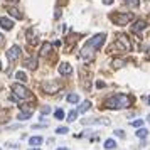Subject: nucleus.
<instances>
[{
	"label": "nucleus",
	"mask_w": 150,
	"mask_h": 150,
	"mask_svg": "<svg viewBox=\"0 0 150 150\" xmlns=\"http://www.w3.org/2000/svg\"><path fill=\"white\" fill-rule=\"evenodd\" d=\"M105 39H106V34H96L95 37H91L89 41H86L84 47L79 52V59L81 61H91L95 57V54L100 51V47L105 44Z\"/></svg>",
	"instance_id": "obj_1"
},
{
	"label": "nucleus",
	"mask_w": 150,
	"mask_h": 150,
	"mask_svg": "<svg viewBox=\"0 0 150 150\" xmlns=\"http://www.w3.org/2000/svg\"><path fill=\"white\" fill-rule=\"evenodd\" d=\"M132 105V100H130L127 95H115L108 98L105 101V108H110V110H123V108H128Z\"/></svg>",
	"instance_id": "obj_2"
},
{
	"label": "nucleus",
	"mask_w": 150,
	"mask_h": 150,
	"mask_svg": "<svg viewBox=\"0 0 150 150\" xmlns=\"http://www.w3.org/2000/svg\"><path fill=\"white\" fill-rule=\"evenodd\" d=\"M12 91H14V95H12V98H10V100H14V101H19V100H29V98H32L30 91H29L25 86L19 84V83L12 84Z\"/></svg>",
	"instance_id": "obj_3"
},
{
	"label": "nucleus",
	"mask_w": 150,
	"mask_h": 150,
	"mask_svg": "<svg viewBox=\"0 0 150 150\" xmlns=\"http://www.w3.org/2000/svg\"><path fill=\"white\" fill-rule=\"evenodd\" d=\"M122 51V52H128L130 49H132V44H130L128 37L125 34H118V39H116V42L110 47V51Z\"/></svg>",
	"instance_id": "obj_4"
},
{
	"label": "nucleus",
	"mask_w": 150,
	"mask_h": 150,
	"mask_svg": "<svg viewBox=\"0 0 150 150\" xmlns=\"http://www.w3.org/2000/svg\"><path fill=\"white\" fill-rule=\"evenodd\" d=\"M111 21H113V24H116V25H127L132 19H133V14L132 12H122V14H113L111 17H110Z\"/></svg>",
	"instance_id": "obj_5"
},
{
	"label": "nucleus",
	"mask_w": 150,
	"mask_h": 150,
	"mask_svg": "<svg viewBox=\"0 0 150 150\" xmlns=\"http://www.w3.org/2000/svg\"><path fill=\"white\" fill-rule=\"evenodd\" d=\"M19 56H21V47H19V46H12V47L7 51V57H8V61L10 62L17 61Z\"/></svg>",
	"instance_id": "obj_6"
},
{
	"label": "nucleus",
	"mask_w": 150,
	"mask_h": 150,
	"mask_svg": "<svg viewBox=\"0 0 150 150\" xmlns=\"http://www.w3.org/2000/svg\"><path fill=\"white\" fill-rule=\"evenodd\" d=\"M44 91L49 93V95H52V93H57V89H59V83L57 81H49V83H44Z\"/></svg>",
	"instance_id": "obj_7"
},
{
	"label": "nucleus",
	"mask_w": 150,
	"mask_h": 150,
	"mask_svg": "<svg viewBox=\"0 0 150 150\" xmlns=\"http://www.w3.org/2000/svg\"><path fill=\"white\" fill-rule=\"evenodd\" d=\"M83 125H105V127H108L110 125V120L108 118H101V120H96V118H91V120H83Z\"/></svg>",
	"instance_id": "obj_8"
},
{
	"label": "nucleus",
	"mask_w": 150,
	"mask_h": 150,
	"mask_svg": "<svg viewBox=\"0 0 150 150\" xmlns=\"http://www.w3.org/2000/svg\"><path fill=\"white\" fill-rule=\"evenodd\" d=\"M71 73H73V66H71V64H68V62H61V64H59V74L68 76V74H71Z\"/></svg>",
	"instance_id": "obj_9"
},
{
	"label": "nucleus",
	"mask_w": 150,
	"mask_h": 150,
	"mask_svg": "<svg viewBox=\"0 0 150 150\" xmlns=\"http://www.w3.org/2000/svg\"><path fill=\"white\" fill-rule=\"evenodd\" d=\"M0 27L5 29V30H12V27H14V22L10 21L8 17H0Z\"/></svg>",
	"instance_id": "obj_10"
},
{
	"label": "nucleus",
	"mask_w": 150,
	"mask_h": 150,
	"mask_svg": "<svg viewBox=\"0 0 150 150\" xmlns=\"http://www.w3.org/2000/svg\"><path fill=\"white\" fill-rule=\"evenodd\" d=\"M145 27H147V22H145V21H137L135 25H132V30H133L135 34H140Z\"/></svg>",
	"instance_id": "obj_11"
},
{
	"label": "nucleus",
	"mask_w": 150,
	"mask_h": 150,
	"mask_svg": "<svg viewBox=\"0 0 150 150\" xmlns=\"http://www.w3.org/2000/svg\"><path fill=\"white\" fill-rule=\"evenodd\" d=\"M24 66L27 69H35L37 68V57H29V59H25L24 61Z\"/></svg>",
	"instance_id": "obj_12"
},
{
	"label": "nucleus",
	"mask_w": 150,
	"mask_h": 150,
	"mask_svg": "<svg viewBox=\"0 0 150 150\" xmlns=\"http://www.w3.org/2000/svg\"><path fill=\"white\" fill-rule=\"evenodd\" d=\"M91 108V101H88V100H84V101L79 105V108H78V113H86L88 110Z\"/></svg>",
	"instance_id": "obj_13"
},
{
	"label": "nucleus",
	"mask_w": 150,
	"mask_h": 150,
	"mask_svg": "<svg viewBox=\"0 0 150 150\" xmlns=\"http://www.w3.org/2000/svg\"><path fill=\"white\" fill-rule=\"evenodd\" d=\"M51 52H52V44L46 42V44L42 46V49H41V56H44V57H46V56L51 54Z\"/></svg>",
	"instance_id": "obj_14"
},
{
	"label": "nucleus",
	"mask_w": 150,
	"mask_h": 150,
	"mask_svg": "<svg viewBox=\"0 0 150 150\" xmlns=\"http://www.w3.org/2000/svg\"><path fill=\"white\" fill-rule=\"evenodd\" d=\"M7 12H8L10 15H12V17H15V19H19V21H21L22 17H24V15H22L21 12L17 10V8H14V7H7Z\"/></svg>",
	"instance_id": "obj_15"
},
{
	"label": "nucleus",
	"mask_w": 150,
	"mask_h": 150,
	"mask_svg": "<svg viewBox=\"0 0 150 150\" xmlns=\"http://www.w3.org/2000/svg\"><path fill=\"white\" fill-rule=\"evenodd\" d=\"M42 142H44L42 137H30V138H29V143H30L32 147H37V145H41Z\"/></svg>",
	"instance_id": "obj_16"
},
{
	"label": "nucleus",
	"mask_w": 150,
	"mask_h": 150,
	"mask_svg": "<svg viewBox=\"0 0 150 150\" xmlns=\"http://www.w3.org/2000/svg\"><path fill=\"white\" fill-rule=\"evenodd\" d=\"M115 147H116V142L113 140V138H108V140L105 142V149L106 150H113Z\"/></svg>",
	"instance_id": "obj_17"
},
{
	"label": "nucleus",
	"mask_w": 150,
	"mask_h": 150,
	"mask_svg": "<svg viewBox=\"0 0 150 150\" xmlns=\"http://www.w3.org/2000/svg\"><path fill=\"white\" fill-rule=\"evenodd\" d=\"M125 64H127L125 59H113V61H111V66H113V68H123Z\"/></svg>",
	"instance_id": "obj_18"
},
{
	"label": "nucleus",
	"mask_w": 150,
	"mask_h": 150,
	"mask_svg": "<svg viewBox=\"0 0 150 150\" xmlns=\"http://www.w3.org/2000/svg\"><path fill=\"white\" fill-rule=\"evenodd\" d=\"M15 79H19L21 83H25L27 81V76H25V73H22V71H17L15 73Z\"/></svg>",
	"instance_id": "obj_19"
},
{
	"label": "nucleus",
	"mask_w": 150,
	"mask_h": 150,
	"mask_svg": "<svg viewBox=\"0 0 150 150\" xmlns=\"http://www.w3.org/2000/svg\"><path fill=\"white\" fill-rule=\"evenodd\" d=\"M56 133L57 135H66V133H69V128L68 127H57L56 128Z\"/></svg>",
	"instance_id": "obj_20"
},
{
	"label": "nucleus",
	"mask_w": 150,
	"mask_h": 150,
	"mask_svg": "<svg viewBox=\"0 0 150 150\" xmlns=\"http://www.w3.org/2000/svg\"><path fill=\"white\" fill-rule=\"evenodd\" d=\"M147 135H149V130H147V128H142V127H140V130L137 132V137H138V138H145Z\"/></svg>",
	"instance_id": "obj_21"
},
{
	"label": "nucleus",
	"mask_w": 150,
	"mask_h": 150,
	"mask_svg": "<svg viewBox=\"0 0 150 150\" xmlns=\"http://www.w3.org/2000/svg\"><path fill=\"white\" fill-rule=\"evenodd\" d=\"M66 100H68L69 103H78V101H79V96H78V95H73V93H71V95L66 96Z\"/></svg>",
	"instance_id": "obj_22"
},
{
	"label": "nucleus",
	"mask_w": 150,
	"mask_h": 150,
	"mask_svg": "<svg viewBox=\"0 0 150 150\" xmlns=\"http://www.w3.org/2000/svg\"><path fill=\"white\" fill-rule=\"evenodd\" d=\"M30 116H32V111H22V113H19V120H27Z\"/></svg>",
	"instance_id": "obj_23"
},
{
	"label": "nucleus",
	"mask_w": 150,
	"mask_h": 150,
	"mask_svg": "<svg viewBox=\"0 0 150 150\" xmlns=\"http://www.w3.org/2000/svg\"><path fill=\"white\" fill-rule=\"evenodd\" d=\"M54 116H56V120H62V118H64V111H62L61 108L56 110V111H54Z\"/></svg>",
	"instance_id": "obj_24"
},
{
	"label": "nucleus",
	"mask_w": 150,
	"mask_h": 150,
	"mask_svg": "<svg viewBox=\"0 0 150 150\" xmlns=\"http://www.w3.org/2000/svg\"><path fill=\"white\" fill-rule=\"evenodd\" d=\"M76 116H78V111H71V113L68 115V122H69V123H73V122L76 120Z\"/></svg>",
	"instance_id": "obj_25"
},
{
	"label": "nucleus",
	"mask_w": 150,
	"mask_h": 150,
	"mask_svg": "<svg viewBox=\"0 0 150 150\" xmlns=\"http://www.w3.org/2000/svg\"><path fill=\"white\" fill-rule=\"evenodd\" d=\"M128 5H132V7H138L140 5V0H125Z\"/></svg>",
	"instance_id": "obj_26"
},
{
	"label": "nucleus",
	"mask_w": 150,
	"mask_h": 150,
	"mask_svg": "<svg viewBox=\"0 0 150 150\" xmlns=\"http://www.w3.org/2000/svg\"><path fill=\"white\" fill-rule=\"evenodd\" d=\"M42 115H47V113H51V111H52V110H51V106H47V105H46V106H42Z\"/></svg>",
	"instance_id": "obj_27"
},
{
	"label": "nucleus",
	"mask_w": 150,
	"mask_h": 150,
	"mask_svg": "<svg viewBox=\"0 0 150 150\" xmlns=\"http://www.w3.org/2000/svg\"><path fill=\"white\" fill-rule=\"evenodd\" d=\"M113 133H115V135L118 137V138H123V137H125V132H123V130H115Z\"/></svg>",
	"instance_id": "obj_28"
},
{
	"label": "nucleus",
	"mask_w": 150,
	"mask_h": 150,
	"mask_svg": "<svg viewBox=\"0 0 150 150\" xmlns=\"http://www.w3.org/2000/svg\"><path fill=\"white\" fill-rule=\"evenodd\" d=\"M143 125V120H135V122H132V127H142Z\"/></svg>",
	"instance_id": "obj_29"
},
{
	"label": "nucleus",
	"mask_w": 150,
	"mask_h": 150,
	"mask_svg": "<svg viewBox=\"0 0 150 150\" xmlns=\"http://www.w3.org/2000/svg\"><path fill=\"white\" fill-rule=\"evenodd\" d=\"M103 4H105V5H111V4H113V0H103Z\"/></svg>",
	"instance_id": "obj_30"
},
{
	"label": "nucleus",
	"mask_w": 150,
	"mask_h": 150,
	"mask_svg": "<svg viewBox=\"0 0 150 150\" xmlns=\"http://www.w3.org/2000/svg\"><path fill=\"white\" fill-rule=\"evenodd\" d=\"M4 42H5V39H4V35L0 34V47H2V46H4Z\"/></svg>",
	"instance_id": "obj_31"
},
{
	"label": "nucleus",
	"mask_w": 150,
	"mask_h": 150,
	"mask_svg": "<svg viewBox=\"0 0 150 150\" xmlns=\"http://www.w3.org/2000/svg\"><path fill=\"white\" fill-rule=\"evenodd\" d=\"M96 86H98V88H103V86H105V83H101V81H96Z\"/></svg>",
	"instance_id": "obj_32"
},
{
	"label": "nucleus",
	"mask_w": 150,
	"mask_h": 150,
	"mask_svg": "<svg viewBox=\"0 0 150 150\" xmlns=\"http://www.w3.org/2000/svg\"><path fill=\"white\" fill-rule=\"evenodd\" d=\"M57 150H69V149H68V147H59Z\"/></svg>",
	"instance_id": "obj_33"
},
{
	"label": "nucleus",
	"mask_w": 150,
	"mask_h": 150,
	"mask_svg": "<svg viewBox=\"0 0 150 150\" xmlns=\"http://www.w3.org/2000/svg\"><path fill=\"white\" fill-rule=\"evenodd\" d=\"M147 103H149V105H150V96H147Z\"/></svg>",
	"instance_id": "obj_34"
},
{
	"label": "nucleus",
	"mask_w": 150,
	"mask_h": 150,
	"mask_svg": "<svg viewBox=\"0 0 150 150\" xmlns=\"http://www.w3.org/2000/svg\"><path fill=\"white\" fill-rule=\"evenodd\" d=\"M29 150H41V149H32V147H30V149H29Z\"/></svg>",
	"instance_id": "obj_35"
},
{
	"label": "nucleus",
	"mask_w": 150,
	"mask_h": 150,
	"mask_svg": "<svg viewBox=\"0 0 150 150\" xmlns=\"http://www.w3.org/2000/svg\"><path fill=\"white\" fill-rule=\"evenodd\" d=\"M8 2H14V4H15V2H17V0H8Z\"/></svg>",
	"instance_id": "obj_36"
},
{
	"label": "nucleus",
	"mask_w": 150,
	"mask_h": 150,
	"mask_svg": "<svg viewBox=\"0 0 150 150\" xmlns=\"http://www.w3.org/2000/svg\"><path fill=\"white\" fill-rule=\"evenodd\" d=\"M147 120H149V122H150V115H149V116H147Z\"/></svg>",
	"instance_id": "obj_37"
},
{
	"label": "nucleus",
	"mask_w": 150,
	"mask_h": 150,
	"mask_svg": "<svg viewBox=\"0 0 150 150\" xmlns=\"http://www.w3.org/2000/svg\"><path fill=\"white\" fill-rule=\"evenodd\" d=\"M0 68H2V62H0Z\"/></svg>",
	"instance_id": "obj_38"
},
{
	"label": "nucleus",
	"mask_w": 150,
	"mask_h": 150,
	"mask_svg": "<svg viewBox=\"0 0 150 150\" xmlns=\"http://www.w3.org/2000/svg\"><path fill=\"white\" fill-rule=\"evenodd\" d=\"M0 150H2V149H0Z\"/></svg>",
	"instance_id": "obj_39"
}]
</instances>
